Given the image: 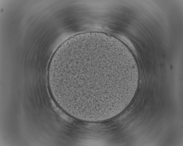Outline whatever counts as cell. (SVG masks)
Masks as SVG:
<instances>
[{"instance_id": "cell-1", "label": "cell", "mask_w": 183, "mask_h": 146, "mask_svg": "<svg viewBox=\"0 0 183 146\" xmlns=\"http://www.w3.org/2000/svg\"><path fill=\"white\" fill-rule=\"evenodd\" d=\"M54 101L68 114L97 122L112 118L129 104L132 64L114 39L89 35L72 39L52 56L47 72Z\"/></svg>"}]
</instances>
